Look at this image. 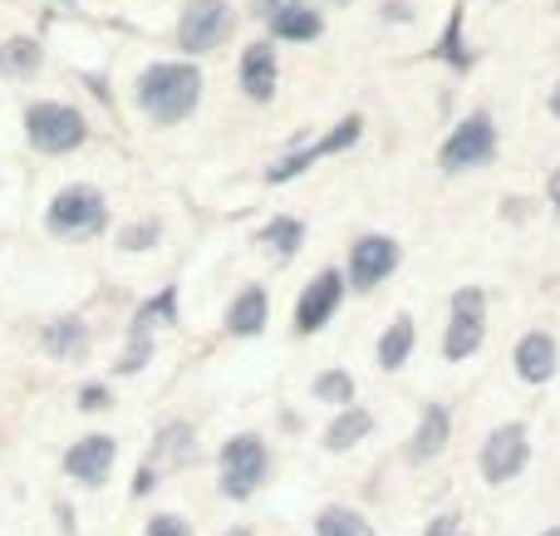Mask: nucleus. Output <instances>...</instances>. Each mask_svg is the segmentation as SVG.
<instances>
[{
    "mask_svg": "<svg viewBox=\"0 0 560 536\" xmlns=\"http://www.w3.org/2000/svg\"><path fill=\"white\" fill-rule=\"evenodd\" d=\"M295 5H305V10H345L349 0H295Z\"/></svg>",
    "mask_w": 560,
    "mask_h": 536,
    "instance_id": "473e14b6",
    "label": "nucleus"
},
{
    "mask_svg": "<svg viewBox=\"0 0 560 536\" xmlns=\"http://www.w3.org/2000/svg\"><path fill=\"white\" fill-rule=\"evenodd\" d=\"M148 354H153V335H138L133 330V345H128L124 360H118V374H138L148 364Z\"/></svg>",
    "mask_w": 560,
    "mask_h": 536,
    "instance_id": "bb28decb",
    "label": "nucleus"
},
{
    "mask_svg": "<svg viewBox=\"0 0 560 536\" xmlns=\"http://www.w3.org/2000/svg\"><path fill=\"white\" fill-rule=\"evenodd\" d=\"M315 532L319 536H374V527H369L359 512H349V508H325L319 512V522H315Z\"/></svg>",
    "mask_w": 560,
    "mask_h": 536,
    "instance_id": "5701e85b",
    "label": "nucleus"
},
{
    "mask_svg": "<svg viewBox=\"0 0 560 536\" xmlns=\"http://www.w3.org/2000/svg\"><path fill=\"white\" fill-rule=\"evenodd\" d=\"M84 350H89V330L79 315H65V321H55L45 330V354H55V360H79Z\"/></svg>",
    "mask_w": 560,
    "mask_h": 536,
    "instance_id": "aec40b11",
    "label": "nucleus"
},
{
    "mask_svg": "<svg viewBox=\"0 0 560 536\" xmlns=\"http://www.w3.org/2000/svg\"><path fill=\"white\" fill-rule=\"evenodd\" d=\"M280 84V65H276V49L271 45H252L242 55V94L256 98V104H271Z\"/></svg>",
    "mask_w": 560,
    "mask_h": 536,
    "instance_id": "ddd939ff",
    "label": "nucleus"
},
{
    "mask_svg": "<svg viewBox=\"0 0 560 536\" xmlns=\"http://www.w3.org/2000/svg\"><path fill=\"white\" fill-rule=\"evenodd\" d=\"M526 458H532V439H526V429L522 423H502V429L487 433L477 468H482V478L497 488V482H512L516 473L526 468Z\"/></svg>",
    "mask_w": 560,
    "mask_h": 536,
    "instance_id": "6e6552de",
    "label": "nucleus"
},
{
    "mask_svg": "<svg viewBox=\"0 0 560 536\" xmlns=\"http://www.w3.org/2000/svg\"><path fill=\"white\" fill-rule=\"evenodd\" d=\"M45 226L55 236H65V242H89V236H98L108 226L104 193H94V187H65V193L49 202Z\"/></svg>",
    "mask_w": 560,
    "mask_h": 536,
    "instance_id": "7ed1b4c3",
    "label": "nucleus"
},
{
    "mask_svg": "<svg viewBox=\"0 0 560 536\" xmlns=\"http://www.w3.org/2000/svg\"><path fill=\"white\" fill-rule=\"evenodd\" d=\"M256 242H261V246H276V256L285 261V256H295L300 242H305V222H295V217H271V222L256 232Z\"/></svg>",
    "mask_w": 560,
    "mask_h": 536,
    "instance_id": "412c9836",
    "label": "nucleus"
},
{
    "mask_svg": "<svg viewBox=\"0 0 560 536\" xmlns=\"http://www.w3.org/2000/svg\"><path fill=\"white\" fill-rule=\"evenodd\" d=\"M359 133H364V118L359 114H349V118H339V128H329L325 138H315L310 148H300V153H285L280 163L266 173V183H290V177H300L310 163H319V158H329V153H345V148H354L359 143Z\"/></svg>",
    "mask_w": 560,
    "mask_h": 536,
    "instance_id": "1a4fd4ad",
    "label": "nucleus"
},
{
    "mask_svg": "<svg viewBox=\"0 0 560 536\" xmlns=\"http://www.w3.org/2000/svg\"><path fill=\"white\" fill-rule=\"evenodd\" d=\"M551 114L560 118V84H556V94H551Z\"/></svg>",
    "mask_w": 560,
    "mask_h": 536,
    "instance_id": "f704fd0d",
    "label": "nucleus"
},
{
    "mask_svg": "<svg viewBox=\"0 0 560 536\" xmlns=\"http://www.w3.org/2000/svg\"><path fill=\"white\" fill-rule=\"evenodd\" d=\"M266 315H271V295H266L261 286H246V291L232 301V311H226V330L242 335V340L246 335H261Z\"/></svg>",
    "mask_w": 560,
    "mask_h": 536,
    "instance_id": "dca6fc26",
    "label": "nucleus"
},
{
    "mask_svg": "<svg viewBox=\"0 0 560 536\" xmlns=\"http://www.w3.org/2000/svg\"><path fill=\"white\" fill-rule=\"evenodd\" d=\"M79 409H108V389L104 384H84V389H79Z\"/></svg>",
    "mask_w": 560,
    "mask_h": 536,
    "instance_id": "c756f323",
    "label": "nucleus"
},
{
    "mask_svg": "<svg viewBox=\"0 0 560 536\" xmlns=\"http://www.w3.org/2000/svg\"><path fill=\"white\" fill-rule=\"evenodd\" d=\"M153 325H177V291H163L158 301H148L143 311L133 315V330L138 335H153Z\"/></svg>",
    "mask_w": 560,
    "mask_h": 536,
    "instance_id": "393cba45",
    "label": "nucleus"
},
{
    "mask_svg": "<svg viewBox=\"0 0 560 536\" xmlns=\"http://www.w3.org/2000/svg\"><path fill=\"white\" fill-rule=\"evenodd\" d=\"M25 138H30V148H39V153L59 158V153H74V148H84L89 124H84V114H79V108L45 98V104H30V114H25Z\"/></svg>",
    "mask_w": 560,
    "mask_h": 536,
    "instance_id": "f03ea898",
    "label": "nucleus"
},
{
    "mask_svg": "<svg viewBox=\"0 0 560 536\" xmlns=\"http://www.w3.org/2000/svg\"><path fill=\"white\" fill-rule=\"evenodd\" d=\"M39 45L35 39H25V35H15V39H5L0 45V74H10V79H25V74H35L39 69Z\"/></svg>",
    "mask_w": 560,
    "mask_h": 536,
    "instance_id": "4be33fe9",
    "label": "nucleus"
},
{
    "mask_svg": "<svg viewBox=\"0 0 560 536\" xmlns=\"http://www.w3.org/2000/svg\"><path fill=\"white\" fill-rule=\"evenodd\" d=\"M398 242L394 236H359L354 246H349V286L354 291H374V286H384L388 276L398 271Z\"/></svg>",
    "mask_w": 560,
    "mask_h": 536,
    "instance_id": "9b49d317",
    "label": "nucleus"
},
{
    "mask_svg": "<svg viewBox=\"0 0 560 536\" xmlns=\"http://www.w3.org/2000/svg\"><path fill=\"white\" fill-rule=\"evenodd\" d=\"M369 429H374V413L369 409H339L325 429V448H335V453L354 448V443L369 439Z\"/></svg>",
    "mask_w": 560,
    "mask_h": 536,
    "instance_id": "a211bd4d",
    "label": "nucleus"
},
{
    "mask_svg": "<svg viewBox=\"0 0 560 536\" xmlns=\"http://www.w3.org/2000/svg\"><path fill=\"white\" fill-rule=\"evenodd\" d=\"M285 5H295V0H256V15H266V20H271L276 10H285Z\"/></svg>",
    "mask_w": 560,
    "mask_h": 536,
    "instance_id": "2f4dec72",
    "label": "nucleus"
},
{
    "mask_svg": "<svg viewBox=\"0 0 560 536\" xmlns=\"http://www.w3.org/2000/svg\"><path fill=\"white\" fill-rule=\"evenodd\" d=\"M482 335H487V295L477 286L453 295V315H447V330H443V354L447 360H467V354L482 350Z\"/></svg>",
    "mask_w": 560,
    "mask_h": 536,
    "instance_id": "0eeeda50",
    "label": "nucleus"
},
{
    "mask_svg": "<svg viewBox=\"0 0 560 536\" xmlns=\"http://www.w3.org/2000/svg\"><path fill=\"white\" fill-rule=\"evenodd\" d=\"M438 59H443V65H453V69L472 65V55H467V45H463V5H453V20H447L443 39H438Z\"/></svg>",
    "mask_w": 560,
    "mask_h": 536,
    "instance_id": "b1692460",
    "label": "nucleus"
},
{
    "mask_svg": "<svg viewBox=\"0 0 560 536\" xmlns=\"http://www.w3.org/2000/svg\"><path fill=\"white\" fill-rule=\"evenodd\" d=\"M197 98H202V74L187 59H163V65H148L138 74V108L163 128L192 118Z\"/></svg>",
    "mask_w": 560,
    "mask_h": 536,
    "instance_id": "f257e3e1",
    "label": "nucleus"
},
{
    "mask_svg": "<svg viewBox=\"0 0 560 536\" xmlns=\"http://www.w3.org/2000/svg\"><path fill=\"white\" fill-rule=\"evenodd\" d=\"M148 536H192L183 517H173V512H158L153 522H148Z\"/></svg>",
    "mask_w": 560,
    "mask_h": 536,
    "instance_id": "c85d7f7f",
    "label": "nucleus"
},
{
    "mask_svg": "<svg viewBox=\"0 0 560 536\" xmlns=\"http://www.w3.org/2000/svg\"><path fill=\"white\" fill-rule=\"evenodd\" d=\"M319 30H325V15H319V10H305V5H285V10L271 15L276 39H295V45H305V39H319Z\"/></svg>",
    "mask_w": 560,
    "mask_h": 536,
    "instance_id": "f3484780",
    "label": "nucleus"
},
{
    "mask_svg": "<svg viewBox=\"0 0 560 536\" xmlns=\"http://www.w3.org/2000/svg\"><path fill=\"white\" fill-rule=\"evenodd\" d=\"M236 30V15L226 0H187L183 20H177V49L187 55H207V49L226 45Z\"/></svg>",
    "mask_w": 560,
    "mask_h": 536,
    "instance_id": "20e7f679",
    "label": "nucleus"
},
{
    "mask_svg": "<svg viewBox=\"0 0 560 536\" xmlns=\"http://www.w3.org/2000/svg\"><path fill=\"white\" fill-rule=\"evenodd\" d=\"M551 202L560 207V167H556V173H551Z\"/></svg>",
    "mask_w": 560,
    "mask_h": 536,
    "instance_id": "72a5a7b5",
    "label": "nucleus"
},
{
    "mask_svg": "<svg viewBox=\"0 0 560 536\" xmlns=\"http://www.w3.org/2000/svg\"><path fill=\"white\" fill-rule=\"evenodd\" d=\"M266 468H271L266 443L256 439V433H236V439L222 448V492L236 502H246L266 482Z\"/></svg>",
    "mask_w": 560,
    "mask_h": 536,
    "instance_id": "423d86ee",
    "label": "nucleus"
},
{
    "mask_svg": "<svg viewBox=\"0 0 560 536\" xmlns=\"http://www.w3.org/2000/svg\"><path fill=\"white\" fill-rule=\"evenodd\" d=\"M232 536H246V532H232Z\"/></svg>",
    "mask_w": 560,
    "mask_h": 536,
    "instance_id": "e433bc0d",
    "label": "nucleus"
},
{
    "mask_svg": "<svg viewBox=\"0 0 560 536\" xmlns=\"http://www.w3.org/2000/svg\"><path fill=\"white\" fill-rule=\"evenodd\" d=\"M315 399L319 404H349V399H354V380H349L345 370L319 374V380H315Z\"/></svg>",
    "mask_w": 560,
    "mask_h": 536,
    "instance_id": "a878e982",
    "label": "nucleus"
},
{
    "mask_svg": "<svg viewBox=\"0 0 560 536\" xmlns=\"http://www.w3.org/2000/svg\"><path fill=\"white\" fill-rule=\"evenodd\" d=\"M158 242V222H143V226H128L124 236H118V246L124 252H148V246Z\"/></svg>",
    "mask_w": 560,
    "mask_h": 536,
    "instance_id": "cd10ccee",
    "label": "nucleus"
},
{
    "mask_svg": "<svg viewBox=\"0 0 560 536\" xmlns=\"http://www.w3.org/2000/svg\"><path fill=\"white\" fill-rule=\"evenodd\" d=\"M447 439H453V419H447V409L443 404H428L423 423H418L413 443H408V463H433L438 453L447 448Z\"/></svg>",
    "mask_w": 560,
    "mask_h": 536,
    "instance_id": "2eb2a0df",
    "label": "nucleus"
},
{
    "mask_svg": "<svg viewBox=\"0 0 560 536\" xmlns=\"http://www.w3.org/2000/svg\"><path fill=\"white\" fill-rule=\"evenodd\" d=\"M339 301H345V276L335 271V266H325V271H315V281L300 291L295 301V330L300 335H319L329 321H335Z\"/></svg>",
    "mask_w": 560,
    "mask_h": 536,
    "instance_id": "9d476101",
    "label": "nucleus"
},
{
    "mask_svg": "<svg viewBox=\"0 0 560 536\" xmlns=\"http://www.w3.org/2000/svg\"><path fill=\"white\" fill-rule=\"evenodd\" d=\"M114 458H118V443L108 433H94V439H79L74 448L65 453V473L84 488H98V482L114 473Z\"/></svg>",
    "mask_w": 560,
    "mask_h": 536,
    "instance_id": "f8f14e48",
    "label": "nucleus"
},
{
    "mask_svg": "<svg viewBox=\"0 0 560 536\" xmlns=\"http://www.w3.org/2000/svg\"><path fill=\"white\" fill-rule=\"evenodd\" d=\"M556 364H560V354L546 330H532L516 340V374H522L526 384H546L556 374Z\"/></svg>",
    "mask_w": 560,
    "mask_h": 536,
    "instance_id": "4468645a",
    "label": "nucleus"
},
{
    "mask_svg": "<svg viewBox=\"0 0 560 536\" xmlns=\"http://www.w3.org/2000/svg\"><path fill=\"white\" fill-rule=\"evenodd\" d=\"M413 345H418L413 315H394V325H388L384 340H378V364H384V370H404V360L413 354Z\"/></svg>",
    "mask_w": 560,
    "mask_h": 536,
    "instance_id": "6ab92c4d",
    "label": "nucleus"
},
{
    "mask_svg": "<svg viewBox=\"0 0 560 536\" xmlns=\"http://www.w3.org/2000/svg\"><path fill=\"white\" fill-rule=\"evenodd\" d=\"M428 536H467V527L457 517H433L428 522Z\"/></svg>",
    "mask_w": 560,
    "mask_h": 536,
    "instance_id": "7c9ffc66",
    "label": "nucleus"
},
{
    "mask_svg": "<svg viewBox=\"0 0 560 536\" xmlns=\"http://www.w3.org/2000/svg\"><path fill=\"white\" fill-rule=\"evenodd\" d=\"M541 536H560V527H551V532H541Z\"/></svg>",
    "mask_w": 560,
    "mask_h": 536,
    "instance_id": "c9c22d12",
    "label": "nucleus"
},
{
    "mask_svg": "<svg viewBox=\"0 0 560 536\" xmlns=\"http://www.w3.org/2000/svg\"><path fill=\"white\" fill-rule=\"evenodd\" d=\"M497 158V124L487 114H467L463 124L447 133V143L438 148V163L447 173H467V167H482Z\"/></svg>",
    "mask_w": 560,
    "mask_h": 536,
    "instance_id": "39448f33",
    "label": "nucleus"
}]
</instances>
